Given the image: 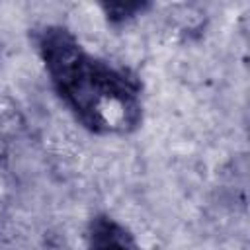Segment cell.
<instances>
[{
	"instance_id": "obj_3",
	"label": "cell",
	"mask_w": 250,
	"mask_h": 250,
	"mask_svg": "<svg viewBox=\"0 0 250 250\" xmlns=\"http://www.w3.org/2000/svg\"><path fill=\"white\" fill-rule=\"evenodd\" d=\"M98 8L102 10V16L105 18L107 25L121 27L137 20L139 16H145L148 10L154 8V4L152 2H104Z\"/></svg>"
},
{
	"instance_id": "obj_2",
	"label": "cell",
	"mask_w": 250,
	"mask_h": 250,
	"mask_svg": "<svg viewBox=\"0 0 250 250\" xmlns=\"http://www.w3.org/2000/svg\"><path fill=\"white\" fill-rule=\"evenodd\" d=\"M84 246L86 250H145L131 227L107 211L90 215L84 227Z\"/></svg>"
},
{
	"instance_id": "obj_1",
	"label": "cell",
	"mask_w": 250,
	"mask_h": 250,
	"mask_svg": "<svg viewBox=\"0 0 250 250\" xmlns=\"http://www.w3.org/2000/svg\"><path fill=\"white\" fill-rule=\"evenodd\" d=\"M29 43L53 96L82 131L125 139L143 129L146 86L139 70L92 51L61 21L31 27Z\"/></svg>"
}]
</instances>
